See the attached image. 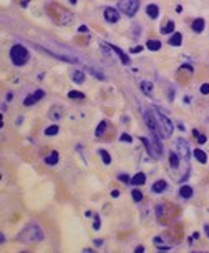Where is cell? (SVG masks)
I'll return each mask as SVG.
<instances>
[{
	"label": "cell",
	"mask_w": 209,
	"mask_h": 253,
	"mask_svg": "<svg viewBox=\"0 0 209 253\" xmlns=\"http://www.w3.org/2000/svg\"><path fill=\"white\" fill-rule=\"evenodd\" d=\"M28 58H30V52L23 45L17 43V45H13L10 48V60L13 62V65L22 67V65H25L28 62Z\"/></svg>",
	"instance_id": "obj_1"
},
{
	"label": "cell",
	"mask_w": 209,
	"mask_h": 253,
	"mask_svg": "<svg viewBox=\"0 0 209 253\" xmlns=\"http://www.w3.org/2000/svg\"><path fill=\"white\" fill-rule=\"evenodd\" d=\"M153 112H155V117H156V120H158L159 126H161L163 137H169V135L173 133V128H174V126H173V122H171V120H169V118H168L159 108H155Z\"/></svg>",
	"instance_id": "obj_2"
},
{
	"label": "cell",
	"mask_w": 209,
	"mask_h": 253,
	"mask_svg": "<svg viewBox=\"0 0 209 253\" xmlns=\"http://www.w3.org/2000/svg\"><path fill=\"white\" fill-rule=\"evenodd\" d=\"M23 238V241H40L43 240V233L38 228V225H28L27 230L20 235V240Z\"/></svg>",
	"instance_id": "obj_3"
},
{
	"label": "cell",
	"mask_w": 209,
	"mask_h": 253,
	"mask_svg": "<svg viewBox=\"0 0 209 253\" xmlns=\"http://www.w3.org/2000/svg\"><path fill=\"white\" fill-rule=\"evenodd\" d=\"M118 7L126 17H134L139 9V0H120Z\"/></svg>",
	"instance_id": "obj_4"
},
{
	"label": "cell",
	"mask_w": 209,
	"mask_h": 253,
	"mask_svg": "<svg viewBox=\"0 0 209 253\" xmlns=\"http://www.w3.org/2000/svg\"><path fill=\"white\" fill-rule=\"evenodd\" d=\"M144 122H146L149 132H155V133H158L159 137L163 135L161 126H159L158 120H156V117H155V112H149V110H146V112H144Z\"/></svg>",
	"instance_id": "obj_5"
},
{
	"label": "cell",
	"mask_w": 209,
	"mask_h": 253,
	"mask_svg": "<svg viewBox=\"0 0 209 253\" xmlns=\"http://www.w3.org/2000/svg\"><path fill=\"white\" fill-rule=\"evenodd\" d=\"M176 148H178V153H179V158L183 162L188 163L189 162V156H191V152H189V145L184 138H178L176 140Z\"/></svg>",
	"instance_id": "obj_6"
},
{
	"label": "cell",
	"mask_w": 209,
	"mask_h": 253,
	"mask_svg": "<svg viewBox=\"0 0 209 253\" xmlns=\"http://www.w3.org/2000/svg\"><path fill=\"white\" fill-rule=\"evenodd\" d=\"M55 9H57V12L60 13V17L58 18H55V22L57 23H62V25H67V23H70V22H73V13L71 12H68V10H65V9H60V7H57L55 5Z\"/></svg>",
	"instance_id": "obj_7"
},
{
	"label": "cell",
	"mask_w": 209,
	"mask_h": 253,
	"mask_svg": "<svg viewBox=\"0 0 209 253\" xmlns=\"http://www.w3.org/2000/svg\"><path fill=\"white\" fill-rule=\"evenodd\" d=\"M43 97H45V92H43V90H37V92L30 93L28 97L23 100V105H25V107H32V105H35L37 102L42 100Z\"/></svg>",
	"instance_id": "obj_8"
},
{
	"label": "cell",
	"mask_w": 209,
	"mask_h": 253,
	"mask_svg": "<svg viewBox=\"0 0 209 253\" xmlns=\"http://www.w3.org/2000/svg\"><path fill=\"white\" fill-rule=\"evenodd\" d=\"M103 15H104V20L110 22V23H116V22L120 20V13H118V10L113 9V7H106Z\"/></svg>",
	"instance_id": "obj_9"
},
{
	"label": "cell",
	"mask_w": 209,
	"mask_h": 253,
	"mask_svg": "<svg viewBox=\"0 0 209 253\" xmlns=\"http://www.w3.org/2000/svg\"><path fill=\"white\" fill-rule=\"evenodd\" d=\"M141 143L146 147L149 156H153V158H161V153H159L156 148H153V143H149V140H148V138H144V137H143V138H141Z\"/></svg>",
	"instance_id": "obj_10"
},
{
	"label": "cell",
	"mask_w": 209,
	"mask_h": 253,
	"mask_svg": "<svg viewBox=\"0 0 209 253\" xmlns=\"http://www.w3.org/2000/svg\"><path fill=\"white\" fill-rule=\"evenodd\" d=\"M139 88H141V92L146 95V97H151L153 95V83H151L149 80H141L139 82Z\"/></svg>",
	"instance_id": "obj_11"
},
{
	"label": "cell",
	"mask_w": 209,
	"mask_h": 253,
	"mask_svg": "<svg viewBox=\"0 0 209 253\" xmlns=\"http://www.w3.org/2000/svg\"><path fill=\"white\" fill-rule=\"evenodd\" d=\"M48 117H50L52 120H55V122L62 120V117H63V110H62V107H52V110L48 112Z\"/></svg>",
	"instance_id": "obj_12"
},
{
	"label": "cell",
	"mask_w": 209,
	"mask_h": 253,
	"mask_svg": "<svg viewBox=\"0 0 209 253\" xmlns=\"http://www.w3.org/2000/svg\"><path fill=\"white\" fill-rule=\"evenodd\" d=\"M110 48H111V50H113L115 53H116L118 57L121 58V63H123V65H128V63H130V58H128V55H126L125 52L121 50V48H118V47H115V45H110Z\"/></svg>",
	"instance_id": "obj_13"
},
{
	"label": "cell",
	"mask_w": 209,
	"mask_h": 253,
	"mask_svg": "<svg viewBox=\"0 0 209 253\" xmlns=\"http://www.w3.org/2000/svg\"><path fill=\"white\" fill-rule=\"evenodd\" d=\"M166 181L164 180H158V181H155L153 183V186H151V192L153 193H163L164 190H166Z\"/></svg>",
	"instance_id": "obj_14"
},
{
	"label": "cell",
	"mask_w": 209,
	"mask_h": 253,
	"mask_svg": "<svg viewBox=\"0 0 209 253\" xmlns=\"http://www.w3.org/2000/svg\"><path fill=\"white\" fill-rule=\"evenodd\" d=\"M144 181H146V175L144 173H136L133 178H131V185H136V186H139V185H144Z\"/></svg>",
	"instance_id": "obj_15"
},
{
	"label": "cell",
	"mask_w": 209,
	"mask_h": 253,
	"mask_svg": "<svg viewBox=\"0 0 209 253\" xmlns=\"http://www.w3.org/2000/svg\"><path fill=\"white\" fill-rule=\"evenodd\" d=\"M146 13H148V17H149V18H158V15H159V9H158V5L149 4V5L146 7Z\"/></svg>",
	"instance_id": "obj_16"
},
{
	"label": "cell",
	"mask_w": 209,
	"mask_h": 253,
	"mask_svg": "<svg viewBox=\"0 0 209 253\" xmlns=\"http://www.w3.org/2000/svg\"><path fill=\"white\" fill-rule=\"evenodd\" d=\"M192 155H194V158H196L199 163H206V162H208V155H206L201 148H196V150L192 152Z\"/></svg>",
	"instance_id": "obj_17"
},
{
	"label": "cell",
	"mask_w": 209,
	"mask_h": 253,
	"mask_svg": "<svg viewBox=\"0 0 209 253\" xmlns=\"http://www.w3.org/2000/svg\"><path fill=\"white\" fill-rule=\"evenodd\" d=\"M179 195L181 197H183V198H191L192 197V186H189V185H183L179 188Z\"/></svg>",
	"instance_id": "obj_18"
},
{
	"label": "cell",
	"mask_w": 209,
	"mask_h": 253,
	"mask_svg": "<svg viewBox=\"0 0 209 253\" xmlns=\"http://www.w3.org/2000/svg\"><path fill=\"white\" fill-rule=\"evenodd\" d=\"M179 160L181 158L176 152H169V165H171L173 168H178V167H179Z\"/></svg>",
	"instance_id": "obj_19"
},
{
	"label": "cell",
	"mask_w": 209,
	"mask_h": 253,
	"mask_svg": "<svg viewBox=\"0 0 209 253\" xmlns=\"http://www.w3.org/2000/svg\"><path fill=\"white\" fill-rule=\"evenodd\" d=\"M171 32H174V22H173V20H168L166 23L161 27V34L166 35V34H171Z\"/></svg>",
	"instance_id": "obj_20"
},
{
	"label": "cell",
	"mask_w": 209,
	"mask_h": 253,
	"mask_svg": "<svg viewBox=\"0 0 209 253\" xmlns=\"http://www.w3.org/2000/svg\"><path fill=\"white\" fill-rule=\"evenodd\" d=\"M71 78H73L75 83H83L85 82V73L80 72V70H75V72L71 73Z\"/></svg>",
	"instance_id": "obj_21"
},
{
	"label": "cell",
	"mask_w": 209,
	"mask_h": 253,
	"mask_svg": "<svg viewBox=\"0 0 209 253\" xmlns=\"http://www.w3.org/2000/svg\"><path fill=\"white\" fill-rule=\"evenodd\" d=\"M192 30L197 32V34L202 32V30H204V20H202V18H196V20L192 22Z\"/></svg>",
	"instance_id": "obj_22"
},
{
	"label": "cell",
	"mask_w": 209,
	"mask_h": 253,
	"mask_svg": "<svg viewBox=\"0 0 209 253\" xmlns=\"http://www.w3.org/2000/svg\"><path fill=\"white\" fill-rule=\"evenodd\" d=\"M106 126H108V122H106V120H101V122L98 123V126H96L95 135H96V137H101V135L104 133V130H106Z\"/></svg>",
	"instance_id": "obj_23"
},
{
	"label": "cell",
	"mask_w": 209,
	"mask_h": 253,
	"mask_svg": "<svg viewBox=\"0 0 209 253\" xmlns=\"http://www.w3.org/2000/svg\"><path fill=\"white\" fill-rule=\"evenodd\" d=\"M57 162H58V153H57V152H52L50 155L45 156V163L46 165H55Z\"/></svg>",
	"instance_id": "obj_24"
},
{
	"label": "cell",
	"mask_w": 209,
	"mask_h": 253,
	"mask_svg": "<svg viewBox=\"0 0 209 253\" xmlns=\"http://www.w3.org/2000/svg\"><path fill=\"white\" fill-rule=\"evenodd\" d=\"M169 43H171L173 47H179L181 43H183V35H181V34H174L171 38H169Z\"/></svg>",
	"instance_id": "obj_25"
},
{
	"label": "cell",
	"mask_w": 209,
	"mask_h": 253,
	"mask_svg": "<svg viewBox=\"0 0 209 253\" xmlns=\"http://www.w3.org/2000/svg\"><path fill=\"white\" fill-rule=\"evenodd\" d=\"M146 47L149 48L151 52H156V50H159V48H161V43H159L158 40H148Z\"/></svg>",
	"instance_id": "obj_26"
},
{
	"label": "cell",
	"mask_w": 209,
	"mask_h": 253,
	"mask_svg": "<svg viewBox=\"0 0 209 253\" xmlns=\"http://www.w3.org/2000/svg\"><path fill=\"white\" fill-rule=\"evenodd\" d=\"M153 241H155V245H156V246H158V248L159 250H169V248H171V246H169V245H164L163 243V238H159V236H158V238H155V240H153Z\"/></svg>",
	"instance_id": "obj_27"
},
{
	"label": "cell",
	"mask_w": 209,
	"mask_h": 253,
	"mask_svg": "<svg viewBox=\"0 0 209 253\" xmlns=\"http://www.w3.org/2000/svg\"><path fill=\"white\" fill-rule=\"evenodd\" d=\"M57 133H58V125H52L48 128H45V135H48V137H53Z\"/></svg>",
	"instance_id": "obj_28"
},
{
	"label": "cell",
	"mask_w": 209,
	"mask_h": 253,
	"mask_svg": "<svg viewBox=\"0 0 209 253\" xmlns=\"http://www.w3.org/2000/svg\"><path fill=\"white\" fill-rule=\"evenodd\" d=\"M100 155H101V158H103V163L104 165L111 163V156H110V153L106 152V150H100Z\"/></svg>",
	"instance_id": "obj_29"
},
{
	"label": "cell",
	"mask_w": 209,
	"mask_h": 253,
	"mask_svg": "<svg viewBox=\"0 0 209 253\" xmlns=\"http://www.w3.org/2000/svg\"><path fill=\"white\" fill-rule=\"evenodd\" d=\"M131 197H133L134 202H141V200H143V193L139 192L138 188H134L133 192H131Z\"/></svg>",
	"instance_id": "obj_30"
},
{
	"label": "cell",
	"mask_w": 209,
	"mask_h": 253,
	"mask_svg": "<svg viewBox=\"0 0 209 253\" xmlns=\"http://www.w3.org/2000/svg\"><path fill=\"white\" fill-rule=\"evenodd\" d=\"M68 97H70V98H85V93L76 92V90H71V92L68 93Z\"/></svg>",
	"instance_id": "obj_31"
},
{
	"label": "cell",
	"mask_w": 209,
	"mask_h": 253,
	"mask_svg": "<svg viewBox=\"0 0 209 253\" xmlns=\"http://www.w3.org/2000/svg\"><path fill=\"white\" fill-rule=\"evenodd\" d=\"M199 90H201V93H202V95H208V93H209V83H202Z\"/></svg>",
	"instance_id": "obj_32"
},
{
	"label": "cell",
	"mask_w": 209,
	"mask_h": 253,
	"mask_svg": "<svg viewBox=\"0 0 209 253\" xmlns=\"http://www.w3.org/2000/svg\"><path fill=\"white\" fill-rule=\"evenodd\" d=\"M118 180L125 181V183H130V181H131V178L128 177V175H125V173H121V175H118Z\"/></svg>",
	"instance_id": "obj_33"
},
{
	"label": "cell",
	"mask_w": 209,
	"mask_h": 253,
	"mask_svg": "<svg viewBox=\"0 0 209 253\" xmlns=\"http://www.w3.org/2000/svg\"><path fill=\"white\" fill-rule=\"evenodd\" d=\"M120 140H121V142H128V143H130L133 138H131V135H128V133H123V135L120 137Z\"/></svg>",
	"instance_id": "obj_34"
},
{
	"label": "cell",
	"mask_w": 209,
	"mask_h": 253,
	"mask_svg": "<svg viewBox=\"0 0 209 253\" xmlns=\"http://www.w3.org/2000/svg\"><path fill=\"white\" fill-rule=\"evenodd\" d=\"M206 140H208V137H206V135H197V143H199V145L206 143Z\"/></svg>",
	"instance_id": "obj_35"
},
{
	"label": "cell",
	"mask_w": 209,
	"mask_h": 253,
	"mask_svg": "<svg viewBox=\"0 0 209 253\" xmlns=\"http://www.w3.org/2000/svg\"><path fill=\"white\" fill-rule=\"evenodd\" d=\"M93 228H95V230H100V216H98V215L95 216V223H93Z\"/></svg>",
	"instance_id": "obj_36"
},
{
	"label": "cell",
	"mask_w": 209,
	"mask_h": 253,
	"mask_svg": "<svg viewBox=\"0 0 209 253\" xmlns=\"http://www.w3.org/2000/svg\"><path fill=\"white\" fill-rule=\"evenodd\" d=\"M139 52H143V45H138V47H134V48H131V53H139Z\"/></svg>",
	"instance_id": "obj_37"
},
{
	"label": "cell",
	"mask_w": 209,
	"mask_h": 253,
	"mask_svg": "<svg viewBox=\"0 0 209 253\" xmlns=\"http://www.w3.org/2000/svg\"><path fill=\"white\" fill-rule=\"evenodd\" d=\"M78 30H80V32H88V27L86 25H80Z\"/></svg>",
	"instance_id": "obj_38"
},
{
	"label": "cell",
	"mask_w": 209,
	"mask_h": 253,
	"mask_svg": "<svg viewBox=\"0 0 209 253\" xmlns=\"http://www.w3.org/2000/svg\"><path fill=\"white\" fill-rule=\"evenodd\" d=\"M111 197H113V198H116V197H120V192H118V190H113V192H111Z\"/></svg>",
	"instance_id": "obj_39"
},
{
	"label": "cell",
	"mask_w": 209,
	"mask_h": 253,
	"mask_svg": "<svg viewBox=\"0 0 209 253\" xmlns=\"http://www.w3.org/2000/svg\"><path fill=\"white\" fill-rule=\"evenodd\" d=\"M95 245H96V246H100V245H103V240H101V238H98V240H95Z\"/></svg>",
	"instance_id": "obj_40"
},
{
	"label": "cell",
	"mask_w": 209,
	"mask_h": 253,
	"mask_svg": "<svg viewBox=\"0 0 209 253\" xmlns=\"http://www.w3.org/2000/svg\"><path fill=\"white\" fill-rule=\"evenodd\" d=\"M204 232H206V235H208V236H209V225H208V223H206V225H204Z\"/></svg>",
	"instance_id": "obj_41"
},
{
	"label": "cell",
	"mask_w": 209,
	"mask_h": 253,
	"mask_svg": "<svg viewBox=\"0 0 209 253\" xmlns=\"http://www.w3.org/2000/svg\"><path fill=\"white\" fill-rule=\"evenodd\" d=\"M144 252V248H143V246H138V248H136V253H143Z\"/></svg>",
	"instance_id": "obj_42"
},
{
	"label": "cell",
	"mask_w": 209,
	"mask_h": 253,
	"mask_svg": "<svg viewBox=\"0 0 209 253\" xmlns=\"http://www.w3.org/2000/svg\"><path fill=\"white\" fill-rule=\"evenodd\" d=\"M12 98H13V95H12V93H10V92H9V93H7V100H9V102H10V100H12Z\"/></svg>",
	"instance_id": "obj_43"
},
{
	"label": "cell",
	"mask_w": 209,
	"mask_h": 253,
	"mask_svg": "<svg viewBox=\"0 0 209 253\" xmlns=\"http://www.w3.org/2000/svg\"><path fill=\"white\" fill-rule=\"evenodd\" d=\"M27 5H28V0H23V2H22V7H27Z\"/></svg>",
	"instance_id": "obj_44"
},
{
	"label": "cell",
	"mask_w": 209,
	"mask_h": 253,
	"mask_svg": "<svg viewBox=\"0 0 209 253\" xmlns=\"http://www.w3.org/2000/svg\"><path fill=\"white\" fill-rule=\"evenodd\" d=\"M70 2H71V4H76V2H78V0H70Z\"/></svg>",
	"instance_id": "obj_45"
}]
</instances>
